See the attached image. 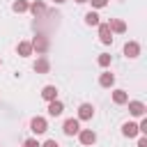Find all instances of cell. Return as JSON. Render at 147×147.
<instances>
[{
    "label": "cell",
    "instance_id": "5",
    "mask_svg": "<svg viewBox=\"0 0 147 147\" xmlns=\"http://www.w3.org/2000/svg\"><path fill=\"white\" fill-rule=\"evenodd\" d=\"M99 39H101V44H110L113 41V32H110L108 23H99Z\"/></svg>",
    "mask_w": 147,
    "mask_h": 147
},
{
    "label": "cell",
    "instance_id": "22",
    "mask_svg": "<svg viewBox=\"0 0 147 147\" xmlns=\"http://www.w3.org/2000/svg\"><path fill=\"white\" fill-rule=\"evenodd\" d=\"M23 147H41V145H39V142H37V140H34V138H28V140H25V145H23Z\"/></svg>",
    "mask_w": 147,
    "mask_h": 147
},
{
    "label": "cell",
    "instance_id": "17",
    "mask_svg": "<svg viewBox=\"0 0 147 147\" xmlns=\"http://www.w3.org/2000/svg\"><path fill=\"white\" fill-rule=\"evenodd\" d=\"M113 101H115V103H126V101H129V94H126L124 90H115V92H113Z\"/></svg>",
    "mask_w": 147,
    "mask_h": 147
},
{
    "label": "cell",
    "instance_id": "11",
    "mask_svg": "<svg viewBox=\"0 0 147 147\" xmlns=\"http://www.w3.org/2000/svg\"><path fill=\"white\" fill-rule=\"evenodd\" d=\"M99 85H101V87H113V85H115V76H113L110 71H103V74L99 76Z\"/></svg>",
    "mask_w": 147,
    "mask_h": 147
},
{
    "label": "cell",
    "instance_id": "9",
    "mask_svg": "<svg viewBox=\"0 0 147 147\" xmlns=\"http://www.w3.org/2000/svg\"><path fill=\"white\" fill-rule=\"evenodd\" d=\"M62 110H64V103H62L60 99H55V101H48V115L57 117V115H62Z\"/></svg>",
    "mask_w": 147,
    "mask_h": 147
},
{
    "label": "cell",
    "instance_id": "24",
    "mask_svg": "<svg viewBox=\"0 0 147 147\" xmlns=\"http://www.w3.org/2000/svg\"><path fill=\"white\" fill-rule=\"evenodd\" d=\"M138 147H147V138H145V136L138 140Z\"/></svg>",
    "mask_w": 147,
    "mask_h": 147
},
{
    "label": "cell",
    "instance_id": "13",
    "mask_svg": "<svg viewBox=\"0 0 147 147\" xmlns=\"http://www.w3.org/2000/svg\"><path fill=\"white\" fill-rule=\"evenodd\" d=\"M16 51H18L21 57H28V55H32V44H30V41H18Z\"/></svg>",
    "mask_w": 147,
    "mask_h": 147
},
{
    "label": "cell",
    "instance_id": "4",
    "mask_svg": "<svg viewBox=\"0 0 147 147\" xmlns=\"http://www.w3.org/2000/svg\"><path fill=\"white\" fill-rule=\"evenodd\" d=\"M126 103H129V113H131L133 117H142L145 110H147L142 101H126Z\"/></svg>",
    "mask_w": 147,
    "mask_h": 147
},
{
    "label": "cell",
    "instance_id": "3",
    "mask_svg": "<svg viewBox=\"0 0 147 147\" xmlns=\"http://www.w3.org/2000/svg\"><path fill=\"white\" fill-rule=\"evenodd\" d=\"M78 140H80V145H94L96 142V133L92 129H80L78 131Z\"/></svg>",
    "mask_w": 147,
    "mask_h": 147
},
{
    "label": "cell",
    "instance_id": "6",
    "mask_svg": "<svg viewBox=\"0 0 147 147\" xmlns=\"http://www.w3.org/2000/svg\"><path fill=\"white\" fill-rule=\"evenodd\" d=\"M124 55L126 57H138L140 55V44L138 41H126L124 44Z\"/></svg>",
    "mask_w": 147,
    "mask_h": 147
},
{
    "label": "cell",
    "instance_id": "15",
    "mask_svg": "<svg viewBox=\"0 0 147 147\" xmlns=\"http://www.w3.org/2000/svg\"><path fill=\"white\" fill-rule=\"evenodd\" d=\"M122 133H124L126 138H133V136H138V124H133V122H126V124L122 126Z\"/></svg>",
    "mask_w": 147,
    "mask_h": 147
},
{
    "label": "cell",
    "instance_id": "1",
    "mask_svg": "<svg viewBox=\"0 0 147 147\" xmlns=\"http://www.w3.org/2000/svg\"><path fill=\"white\" fill-rule=\"evenodd\" d=\"M30 129H32V133L41 136V133H46V131H48V122H46L44 117H34V119L30 122Z\"/></svg>",
    "mask_w": 147,
    "mask_h": 147
},
{
    "label": "cell",
    "instance_id": "12",
    "mask_svg": "<svg viewBox=\"0 0 147 147\" xmlns=\"http://www.w3.org/2000/svg\"><path fill=\"white\" fill-rule=\"evenodd\" d=\"M41 96H44L46 101H55V99H57V87H55V85H46V87L41 90Z\"/></svg>",
    "mask_w": 147,
    "mask_h": 147
},
{
    "label": "cell",
    "instance_id": "8",
    "mask_svg": "<svg viewBox=\"0 0 147 147\" xmlns=\"http://www.w3.org/2000/svg\"><path fill=\"white\" fill-rule=\"evenodd\" d=\"M30 44H32V51H37V53H46V51H48V41H46L41 34H39V37H34Z\"/></svg>",
    "mask_w": 147,
    "mask_h": 147
},
{
    "label": "cell",
    "instance_id": "19",
    "mask_svg": "<svg viewBox=\"0 0 147 147\" xmlns=\"http://www.w3.org/2000/svg\"><path fill=\"white\" fill-rule=\"evenodd\" d=\"M85 23L87 25H99V14L96 11H87L85 14Z\"/></svg>",
    "mask_w": 147,
    "mask_h": 147
},
{
    "label": "cell",
    "instance_id": "10",
    "mask_svg": "<svg viewBox=\"0 0 147 147\" xmlns=\"http://www.w3.org/2000/svg\"><path fill=\"white\" fill-rule=\"evenodd\" d=\"M108 28H110V32H117V34L126 32V23H124V21H119V18H110Z\"/></svg>",
    "mask_w": 147,
    "mask_h": 147
},
{
    "label": "cell",
    "instance_id": "2",
    "mask_svg": "<svg viewBox=\"0 0 147 147\" xmlns=\"http://www.w3.org/2000/svg\"><path fill=\"white\" fill-rule=\"evenodd\" d=\"M80 119H67L64 124H62V131H64V136H78V131H80V124H78Z\"/></svg>",
    "mask_w": 147,
    "mask_h": 147
},
{
    "label": "cell",
    "instance_id": "23",
    "mask_svg": "<svg viewBox=\"0 0 147 147\" xmlns=\"http://www.w3.org/2000/svg\"><path fill=\"white\" fill-rule=\"evenodd\" d=\"M41 147H60V145H57V140H46Z\"/></svg>",
    "mask_w": 147,
    "mask_h": 147
},
{
    "label": "cell",
    "instance_id": "26",
    "mask_svg": "<svg viewBox=\"0 0 147 147\" xmlns=\"http://www.w3.org/2000/svg\"><path fill=\"white\" fill-rule=\"evenodd\" d=\"M76 2H80V5H83V2H87V0H76Z\"/></svg>",
    "mask_w": 147,
    "mask_h": 147
},
{
    "label": "cell",
    "instance_id": "21",
    "mask_svg": "<svg viewBox=\"0 0 147 147\" xmlns=\"http://www.w3.org/2000/svg\"><path fill=\"white\" fill-rule=\"evenodd\" d=\"M87 2H92V7H96V9H101V7L108 5V0H87Z\"/></svg>",
    "mask_w": 147,
    "mask_h": 147
},
{
    "label": "cell",
    "instance_id": "16",
    "mask_svg": "<svg viewBox=\"0 0 147 147\" xmlns=\"http://www.w3.org/2000/svg\"><path fill=\"white\" fill-rule=\"evenodd\" d=\"M11 9H14L16 14H23V11L30 9V2H28V0H16V2L11 5Z\"/></svg>",
    "mask_w": 147,
    "mask_h": 147
},
{
    "label": "cell",
    "instance_id": "14",
    "mask_svg": "<svg viewBox=\"0 0 147 147\" xmlns=\"http://www.w3.org/2000/svg\"><path fill=\"white\" fill-rule=\"evenodd\" d=\"M48 69H51V64H48L46 57H39V60L34 62V71H37V74H48Z\"/></svg>",
    "mask_w": 147,
    "mask_h": 147
},
{
    "label": "cell",
    "instance_id": "7",
    "mask_svg": "<svg viewBox=\"0 0 147 147\" xmlns=\"http://www.w3.org/2000/svg\"><path fill=\"white\" fill-rule=\"evenodd\" d=\"M92 115H94L92 103H80L78 106V119H92Z\"/></svg>",
    "mask_w": 147,
    "mask_h": 147
},
{
    "label": "cell",
    "instance_id": "18",
    "mask_svg": "<svg viewBox=\"0 0 147 147\" xmlns=\"http://www.w3.org/2000/svg\"><path fill=\"white\" fill-rule=\"evenodd\" d=\"M30 11H32V14H34V16H41V14H44V11H46V5H44V2H39V0H37V2H32V5H30Z\"/></svg>",
    "mask_w": 147,
    "mask_h": 147
},
{
    "label": "cell",
    "instance_id": "25",
    "mask_svg": "<svg viewBox=\"0 0 147 147\" xmlns=\"http://www.w3.org/2000/svg\"><path fill=\"white\" fill-rule=\"evenodd\" d=\"M55 2H57V5H62V2H67V0H55Z\"/></svg>",
    "mask_w": 147,
    "mask_h": 147
},
{
    "label": "cell",
    "instance_id": "27",
    "mask_svg": "<svg viewBox=\"0 0 147 147\" xmlns=\"http://www.w3.org/2000/svg\"><path fill=\"white\" fill-rule=\"evenodd\" d=\"M0 64H2V60H0Z\"/></svg>",
    "mask_w": 147,
    "mask_h": 147
},
{
    "label": "cell",
    "instance_id": "20",
    "mask_svg": "<svg viewBox=\"0 0 147 147\" xmlns=\"http://www.w3.org/2000/svg\"><path fill=\"white\" fill-rule=\"evenodd\" d=\"M110 60H113V57H110V55H108V53H101V55H99V60H96V62H99V67H108V64H110Z\"/></svg>",
    "mask_w": 147,
    "mask_h": 147
}]
</instances>
